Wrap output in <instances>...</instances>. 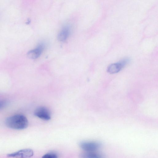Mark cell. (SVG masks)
<instances>
[{"instance_id":"6da1fadb","label":"cell","mask_w":158,"mask_h":158,"mask_svg":"<svg viewBox=\"0 0 158 158\" xmlns=\"http://www.w3.org/2000/svg\"><path fill=\"white\" fill-rule=\"evenodd\" d=\"M5 123L8 127L16 130H23L26 128L28 122L24 116L20 114L15 115L6 118Z\"/></svg>"},{"instance_id":"7a4b0ae2","label":"cell","mask_w":158,"mask_h":158,"mask_svg":"<svg viewBox=\"0 0 158 158\" xmlns=\"http://www.w3.org/2000/svg\"><path fill=\"white\" fill-rule=\"evenodd\" d=\"M130 62L128 58H123L118 62L112 64L107 67V71L109 73L114 74L119 72Z\"/></svg>"},{"instance_id":"3957f363","label":"cell","mask_w":158,"mask_h":158,"mask_svg":"<svg viewBox=\"0 0 158 158\" xmlns=\"http://www.w3.org/2000/svg\"><path fill=\"white\" fill-rule=\"evenodd\" d=\"M33 154L34 152L32 150L27 148L8 154L7 156L8 157L15 158H30L32 157Z\"/></svg>"},{"instance_id":"277c9868","label":"cell","mask_w":158,"mask_h":158,"mask_svg":"<svg viewBox=\"0 0 158 158\" xmlns=\"http://www.w3.org/2000/svg\"><path fill=\"white\" fill-rule=\"evenodd\" d=\"M81 148L87 152H94L101 147V144L94 141H84L79 144Z\"/></svg>"},{"instance_id":"5b68a950","label":"cell","mask_w":158,"mask_h":158,"mask_svg":"<svg viewBox=\"0 0 158 158\" xmlns=\"http://www.w3.org/2000/svg\"><path fill=\"white\" fill-rule=\"evenodd\" d=\"M35 115L45 120L51 119V115L50 111L47 108L41 106L37 108L34 112Z\"/></svg>"},{"instance_id":"8992f818","label":"cell","mask_w":158,"mask_h":158,"mask_svg":"<svg viewBox=\"0 0 158 158\" xmlns=\"http://www.w3.org/2000/svg\"><path fill=\"white\" fill-rule=\"evenodd\" d=\"M44 44L41 43L35 49L31 50L27 53V56L31 59H35L41 55L44 48Z\"/></svg>"},{"instance_id":"52a82bcc","label":"cell","mask_w":158,"mask_h":158,"mask_svg":"<svg viewBox=\"0 0 158 158\" xmlns=\"http://www.w3.org/2000/svg\"><path fill=\"white\" fill-rule=\"evenodd\" d=\"M69 33V27L67 26L64 27L58 34V40L61 42L65 41L68 39Z\"/></svg>"},{"instance_id":"ba28073f","label":"cell","mask_w":158,"mask_h":158,"mask_svg":"<svg viewBox=\"0 0 158 158\" xmlns=\"http://www.w3.org/2000/svg\"><path fill=\"white\" fill-rule=\"evenodd\" d=\"M83 158H103V156L100 153L94 152H87L82 155Z\"/></svg>"},{"instance_id":"9c48e42d","label":"cell","mask_w":158,"mask_h":158,"mask_svg":"<svg viewBox=\"0 0 158 158\" xmlns=\"http://www.w3.org/2000/svg\"><path fill=\"white\" fill-rule=\"evenodd\" d=\"M42 158H57V156L54 153H48L44 155Z\"/></svg>"},{"instance_id":"30bf717a","label":"cell","mask_w":158,"mask_h":158,"mask_svg":"<svg viewBox=\"0 0 158 158\" xmlns=\"http://www.w3.org/2000/svg\"><path fill=\"white\" fill-rule=\"evenodd\" d=\"M7 102L4 100L0 101V110L4 108L6 105Z\"/></svg>"}]
</instances>
